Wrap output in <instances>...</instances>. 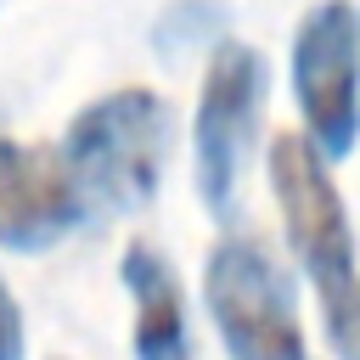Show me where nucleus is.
<instances>
[{"instance_id": "423d86ee", "label": "nucleus", "mask_w": 360, "mask_h": 360, "mask_svg": "<svg viewBox=\"0 0 360 360\" xmlns=\"http://www.w3.org/2000/svg\"><path fill=\"white\" fill-rule=\"evenodd\" d=\"M90 219L84 191L73 186L56 146H28L0 135V248L45 253Z\"/></svg>"}, {"instance_id": "1a4fd4ad", "label": "nucleus", "mask_w": 360, "mask_h": 360, "mask_svg": "<svg viewBox=\"0 0 360 360\" xmlns=\"http://www.w3.org/2000/svg\"><path fill=\"white\" fill-rule=\"evenodd\" d=\"M28 354V326H22V304L11 298L6 276H0V360H22Z\"/></svg>"}, {"instance_id": "f257e3e1", "label": "nucleus", "mask_w": 360, "mask_h": 360, "mask_svg": "<svg viewBox=\"0 0 360 360\" xmlns=\"http://www.w3.org/2000/svg\"><path fill=\"white\" fill-rule=\"evenodd\" d=\"M270 191H276L287 242H292L298 264L315 281V298H321V321H326L332 349L343 360H360V270H354V236H349L343 197H338L326 163L315 158V146L304 135H276L270 141Z\"/></svg>"}, {"instance_id": "6e6552de", "label": "nucleus", "mask_w": 360, "mask_h": 360, "mask_svg": "<svg viewBox=\"0 0 360 360\" xmlns=\"http://www.w3.org/2000/svg\"><path fill=\"white\" fill-rule=\"evenodd\" d=\"M208 28H219V6H202V0H180L158 28H152V39L163 45V56H180L186 45H197Z\"/></svg>"}, {"instance_id": "39448f33", "label": "nucleus", "mask_w": 360, "mask_h": 360, "mask_svg": "<svg viewBox=\"0 0 360 360\" xmlns=\"http://www.w3.org/2000/svg\"><path fill=\"white\" fill-rule=\"evenodd\" d=\"M292 96L315 158H349L360 135V17L349 0H321L292 34Z\"/></svg>"}, {"instance_id": "20e7f679", "label": "nucleus", "mask_w": 360, "mask_h": 360, "mask_svg": "<svg viewBox=\"0 0 360 360\" xmlns=\"http://www.w3.org/2000/svg\"><path fill=\"white\" fill-rule=\"evenodd\" d=\"M259 101H264V62L242 39H219L202 73L197 118H191V169H197V197L208 214H231L242 163L253 152L259 129Z\"/></svg>"}, {"instance_id": "f03ea898", "label": "nucleus", "mask_w": 360, "mask_h": 360, "mask_svg": "<svg viewBox=\"0 0 360 360\" xmlns=\"http://www.w3.org/2000/svg\"><path fill=\"white\" fill-rule=\"evenodd\" d=\"M56 152L90 208H141L163 180L169 101L146 84L107 90L90 107H79Z\"/></svg>"}, {"instance_id": "7ed1b4c3", "label": "nucleus", "mask_w": 360, "mask_h": 360, "mask_svg": "<svg viewBox=\"0 0 360 360\" xmlns=\"http://www.w3.org/2000/svg\"><path fill=\"white\" fill-rule=\"evenodd\" d=\"M202 298L231 360H304L292 281L253 236H219L202 270Z\"/></svg>"}, {"instance_id": "0eeeda50", "label": "nucleus", "mask_w": 360, "mask_h": 360, "mask_svg": "<svg viewBox=\"0 0 360 360\" xmlns=\"http://www.w3.org/2000/svg\"><path fill=\"white\" fill-rule=\"evenodd\" d=\"M118 281L135 304V360H191V326H186V292L174 264L152 242H129L118 259Z\"/></svg>"}]
</instances>
